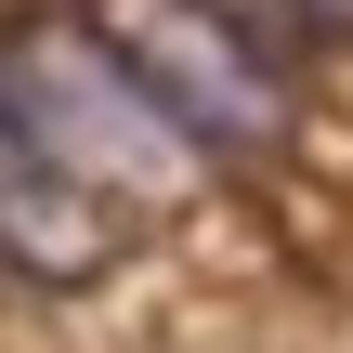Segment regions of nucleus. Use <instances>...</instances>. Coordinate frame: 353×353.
Instances as JSON below:
<instances>
[{
  "instance_id": "1",
  "label": "nucleus",
  "mask_w": 353,
  "mask_h": 353,
  "mask_svg": "<svg viewBox=\"0 0 353 353\" xmlns=\"http://www.w3.org/2000/svg\"><path fill=\"white\" fill-rule=\"evenodd\" d=\"M0 105H13V131H39L92 196H118L131 223H157V210H183L196 196V131L118 65V39L105 26H13V52H0Z\"/></svg>"
},
{
  "instance_id": "2",
  "label": "nucleus",
  "mask_w": 353,
  "mask_h": 353,
  "mask_svg": "<svg viewBox=\"0 0 353 353\" xmlns=\"http://www.w3.org/2000/svg\"><path fill=\"white\" fill-rule=\"evenodd\" d=\"M92 26H105L118 65L196 131L210 170L288 144V52H275L236 0H92Z\"/></svg>"
},
{
  "instance_id": "3",
  "label": "nucleus",
  "mask_w": 353,
  "mask_h": 353,
  "mask_svg": "<svg viewBox=\"0 0 353 353\" xmlns=\"http://www.w3.org/2000/svg\"><path fill=\"white\" fill-rule=\"evenodd\" d=\"M118 249H131V210L92 196V183H79L39 131H13V105H0V275H26V288H92Z\"/></svg>"
},
{
  "instance_id": "4",
  "label": "nucleus",
  "mask_w": 353,
  "mask_h": 353,
  "mask_svg": "<svg viewBox=\"0 0 353 353\" xmlns=\"http://www.w3.org/2000/svg\"><path fill=\"white\" fill-rule=\"evenodd\" d=\"M275 52H314V39H353V0H236Z\"/></svg>"
}]
</instances>
